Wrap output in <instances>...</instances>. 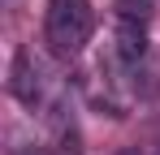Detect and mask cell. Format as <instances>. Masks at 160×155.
I'll use <instances>...</instances> for the list:
<instances>
[{
    "label": "cell",
    "instance_id": "cell-2",
    "mask_svg": "<svg viewBox=\"0 0 160 155\" xmlns=\"http://www.w3.org/2000/svg\"><path fill=\"white\" fill-rule=\"evenodd\" d=\"M9 86H13V95L26 103V108H43V103H52L56 78H52V69H48V60L35 56V48H18Z\"/></svg>",
    "mask_w": 160,
    "mask_h": 155
},
{
    "label": "cell",
    "instance_id": "cell-3",
    "mask_svg": "<svg viewBox=\"0 0 160 155\" xmlns=\"http://www.w3.org/2000/svg\"><path fill=\"white\" fill-rule=\"evenodd\" d=\"M143 9H147V0H121V13H138L143 17Z\"/></svg>",
    "mask_w": 160,
    "mask_h": 155
},
{
    "label": "cell",
    "instance_id": "cell-4",
    "mask_svg": "<svg viewBox=\"0 0 160 155\" xmlns=\"http://www.w3.org/2000/svg\"><path fill=\"white\" fill-rule=\"evenodd\" d=\"M52 155H78V147H74V142H69V138H61V147H56Z\"/></svg>",
    "mask_w": 160,
    "mask_h": 155
},
{
    "label": "cell",
    "instance_id": "cell-1",
    "mask_svg": "<svg viewBox=\"0 0 160 155\" xmlns=\"http://www.w3.org/2000/svg\"><path fill=\"white\" fill-rule=\"evenodd\" d=\"M95 30L91 0H48V17H43V39L56 60H74Z\"/></svg>",
    "mask_w": 160,
    "mask_h": 155
}]
</instances>
